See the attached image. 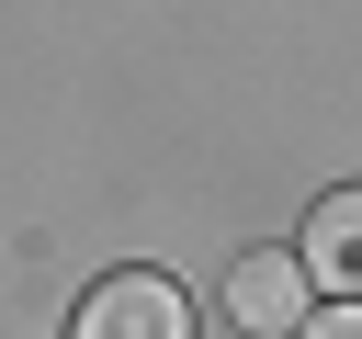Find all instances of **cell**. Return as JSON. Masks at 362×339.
Wrapping results in <instances>:
<instances>
[{
	"instance_id": "cell-3",
	"label": "cell",
	"mask_w": 362,
	"mask_h": 339,
	"mask_svg": "<svg viewBox=\"0 0 362 339\" xmlns=\"http://www.w3.org/2000/svg\"><path fill=\"white\" fill-rule=\"evenodd\" d=\"M305 282H328V294H362V192H328L317 215H305Z\"/></svg>"
},
{
	"instance_id": "cell-4",
	"label": "cell",
	"mask_w": 362,
	"mask_h": 339,
	"mask_svg": "<svg viewBox=\"0 0 362 339\" xmlns=\"http://www.w3.org/2000/svg\"><path fill=\"white\" fill-rule=\"evenodd\" d=\"M294 339H362V294H339V305H305V328Z\"/></svg>"
},
{
	"instance_id": "cell-1",
	"label": "cell",
	"mask_w": 362,
	"mask_h": 339,
	"mask_svg": "<svg viewBox=\"0 0 362 339\" xmlns=\"http://www.w3.org/2000/svg\"><path fill=\"white\" fill-rule=\"evenodd\" d=\"M79 339H192V294L158 282V271H113L79 305Z\"/></svg>"
},
{
	"instance_id": "cell-2",
	"label": "cell",
	"mask_w": 362,
	"mask_h": 339,
	"mask_svg": "<svg viewBox=\"0 0 362 339\" xmlns=\"http://www.w3.org/2000/svg\"><path fill=\"white\" fill-rule=\"evenodd\" d=\"M305 294H317V282H305L294 249H249V260L226 271V316H238L249 339H294V328H305Z\"/></svg>"
}]
</instances>
